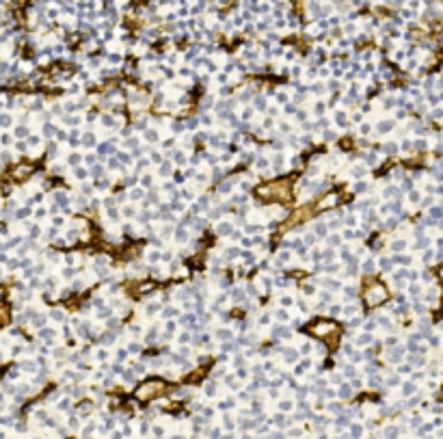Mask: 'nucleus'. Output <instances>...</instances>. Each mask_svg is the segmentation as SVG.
Returning <instances> with one entry per match:
<instances>
[{"label": "nucleus", "mask_w": 443, "mask_h": 439, "mask_svg": "<svg viewBox=\"0 0 443 439\" xmlns=\"http://www.w3.org/2000/svg\"><path fill=\"white\" fill-rule=\"evenodd\" d=\"M78 160H80V158H78V156H76V154H74V156L70 158V163H72V165H76V163H78Z\"/></svg>", "instance_id": "3"}, {"label": "nucleus", "mask_w": 443, "mask_h": 439, "mask_svg": "<svg viewBox=\"0 0 443 439\" xmlns=\"http://www.w3.org/2000/svg\"><path fill=\"white\" fill-rule=\"evenodd\" d=\"M229 229L232 227H229L227 223H223V225H218V234H229Z\"/></svg>", "instance_id": "1"}, {"label": "nucleus", "mask_w": 443, "mask_h": 439, "mask_svg": "<svg viewBox=\"0 0 443 439\" xmlns=\"http://www.w3.org/2000/svg\"><path fill=\"white\" fill-rule=\"evenodd\" d=\"M218 337H223V340H227V337H229V331H218Z\"/></svg>", "instance_id": "2"}]
</instances>
